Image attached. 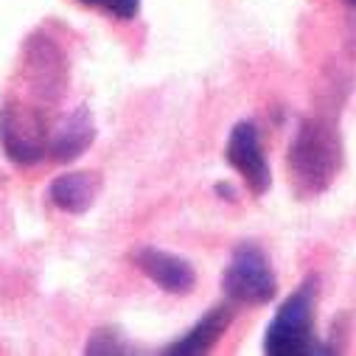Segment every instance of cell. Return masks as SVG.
<instances>
[{"label": "cell", "mask_w": 356, "mask_h": 356, "mask_svg": "<svg viewBox=\"0 0 356 356\" xmlns=\"http://www.w3.org/2000/svg\"><path fill=\"white\" fill-rule=\"evenodd\" d=\"M342 165V146L334 127L303 121L289 146V174L300 197L320 194Z\"/></svg>", "instance_id": "obj_1"}, {"label": "cell", "mask_w": 356, "mask_h": 356, "mask_svg": "<svg viewBox=\"0 0 356 356\" xmlns=\"http://www.w3.org/2000/svg\"><path fill=\"white\" fill-rule=\"evenodd\" d=\"M314 278L303 281L275 312L264 334V350L270 356H303L328 353V348L314 337Z\"/></svg>", "instance_id": "obj_2"}, {"label": "cell", "mask_w": 356, "mask_h": 356, "mask_svg": "<svg viewBox=\"0 0 356 356\" xmlns=\"http://www.w3.org/2000/svg\"><path fill=\"white\" fill-rule=\"evenodd\" d=\"M222 289L233 303H244V306H261L275 298L278 281L273 273V264L258 244L244 241L233 250L230 264L225 266Z\"/></svg>", "instance_id": "obj_3"}, {"label": "cell", "mask_w": 356, "mask_h": 356, "mask_svg": "<svg viewBox=\"0 0 356 356\" xmlns=\"http://www.w3.org/2000/svg\"><path fill=\"white\" fill-rule=\"evenodd\" d=\"M51 132L37 107H26L20 102L0 110V146L6 157L17 165H34L48 157Z\"/></svg>", "instance_id": "obj_4"}, {"label": "cell", "mask_w": 356, "mask_h": 356, "mask_svg": "<svg viewBox=\"0 0 356 356\" xmlns=\"http://www.w3.org/2000/svg\"><path fill=\"white\" fill-rule=\"evenodd\" d=\"M225 157L227 163L244 177L247 188L261 197L270 191L273 186V171H270V163H266V154L261 149V138H258V127L252 121H238L227 138V146H225Z\"/></svg>", "instance_id": "obj_5"}, {"label": "cell", "mask_w": 356, "mask_h": 356, "mask_svg": "<svg viewBox=\"0 0 356 356\" xmlns=\"http://www.w3.org/2000/svg\"><path fill=\"white\" fill-rule=\"evenodd\" d=\"M135 264L149 281H154L168 295H186L197 284L194 266L180 255H171V252H163L154 247H143L135 252Z\"/></svg>", "instance_id": "obj_6"}, {"label": "cell", "mask_w": 356, "mask_h": 356, "mask_svg": "<svg viewBox=\"0 0 356 356\" xmlns=\"http://www.w3.org/2000/svg\"><path fill=\"white\" fill-rule=\"evenodd\" d=\"M96 140V121L87 107H76L70 115H65L48 140V157L54 163H70L79 154H84Z\"/></svg>", "instance_id": "obj_7"}, {"label": "cell", "mask_w": 356, "mask_h": 356, "mask_svg": "<svg viewBox=\"0 0 356 356\" xmlns=\"http://www.w3.org/2000/svg\"><path fill=\"white\" fill-rule=\"evenodd\" d=\"M230 323H233V309L227 303L213 306V309H208L200 317V323L191 331H186L180 339H174L171 345H165V353H174V356H200V353H208L222 339V334L230 328Z\"/></svg>", "instance_id": "obj_8"}, {"label": "cell", "mask_w": 356, "mask_h": 356, "mask_svg": "<svg viewBox=\"0 0 356 356\" xmlns=\"http://www.w3.org/2000/svg\"><path fill=\"white\" fill-rule=\"evenodd\" d=\"M102 191V177L96 171H70L51 183L48 197L65 213H84L90 211Z\"/></svg>", "instance_id": "obj_9"}, {"label": "cell", "mask_w": 356, "mask_h": 356, "mask_svg": "<svg viewBox=\"0 0 356 356\" xmlns=\"http://www.w3.org/2000/svg\"><path fill=\"white\" fill-rule=\"evenodd\" d=\"M76 3L87 6V9H96L104 12L115 20H135L140 12V0H76Z\"/></svg>", "instance_id": "obj_10"}, {"label": "cell", "mask_w": 356, "mask_h": 356, "mask_svg": "<svg viewBox=\"0 0 356 356\" xmlns=\"http://www.w3.org/2000/svg\"><path fill=\"white\" fill-rule=\"evenodd\" d=\"M84 350L87 353H129L132 348L124 342V337L115 328H99L90 337V342H87Z\"/></svg>", "instance_id": "obj_11"}, {"label": "cell", "mask_w": 356, "mask_h": 356, "mask_svg": "<svg viewBox=\"0 0 356 356\" xmlns=\"http://www.w3.org/2000/svg\"><path fill=\"white\" fill-rule=\"evenodd\" d=\"M345 3H348V6H353V9H356V0H345Z\"/></svg>", "instance_id": "obj_12"}]
</instances>
